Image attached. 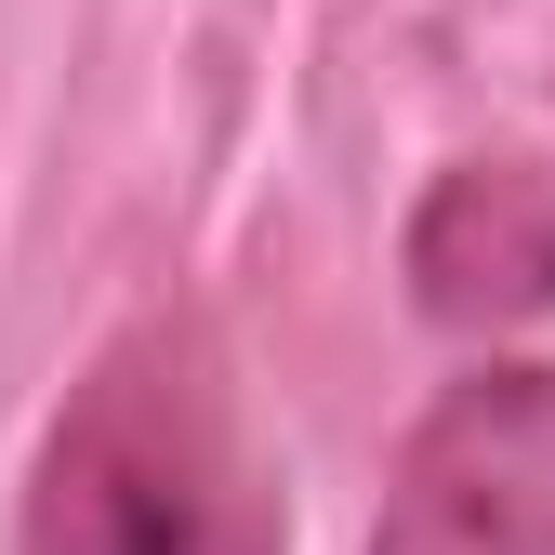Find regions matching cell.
Returning <instances> with one entry per match:
<instances>
[{"label":"cell","mask_w":555,"mask_h":555,"mask_svg":"<svg viewBox=\"0 0 555 555\" xmlns=\"http://www.w3.org/2000/svg\"><path fill=\"white\" fill-rule=\"evenodd\" d=\"M371 555H555V371H463L410 424Z\"/></svg>","instance_id":"7a4b0ae2"},{"label":"cell","mask_w":555,"mask_h":555,"mask_svg":"<svg viewBox=\"0 0 555 555\" xmlns=\"http://www.w3.org/2000/svg\"><path fill=\"white\" fill-rule=\"evenodd\" d=\"M410 305L450 331H529L555 305V185L529 159H450L410 198Z\"/></svg>","instance_id":"3957f363"},{"label":"cell","mask_w":555,"mask_h":555,"mask_svg":"<svg viewBox=\"0 0 555 555\" xmlns=\"http://www.w3.org/2000/svg\"><path fill=\"white\" fill-rule=\"evenodd\" d=\"M27 555H278V490L198 305H146L27 463Z\"/></svg>","instance_id":"6da1fadb"}]
</instances>
